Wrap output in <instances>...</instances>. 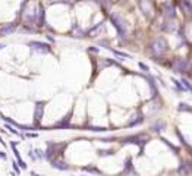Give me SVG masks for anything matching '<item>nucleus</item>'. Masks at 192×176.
Returning a JSON list of instances; mask_svg holds the SVG:
<instances>
[{
  "instance_id": "obj_1",
  "label": "nucleus",
  "mask_w": 192,
  "mask_h": 176,
  "mask_svg": "<svg viewBox=\"0 0 192 176\" xmlns=\"http://www.w3.org/2000/svg\"><path fill=\"white\" fill-rule=\"evenodd\" d=\"M29 47H31L34 52H38V53H47V52H50V46L41 43V41H31V43H29Z\"/></svg>"
},
{
  "instance_id": "obj_2",
  "label": "nucleus",
  "mask_w": 192,
  "mask_h": 176,
  "mask_svg": "<svg viewBox=\"0 0 192 176\" xmlns=\"http://www.w3.org/2000/svg\"><path fill=\"white\" fill-rule=\"evenodd\" d=\"M43 112H44V103L40 101L35 104V112H34V122H35V126L40 125V121L43 118Z\"/></svg>"
},
{
  "instance_id": "obj_3",
  "label": "nucleus",
  "mask_w": 192,
  "mask_h": 176,
  "mask_svg": "<svg viewBox=\"0 0 192 176\" xmlns=\"http://www.w3.org/2000/svg\"><path fill=\"white\" fill-rule=\"evenodd\" d=\"M16 31V24L11 22V24H5L2 28H0V35L2 37H6V35H11Z\"/></svg>"
},
{
  "instance_id": "obj_4",
  "label": "nucleus",
  "mask_w": 192,
  "mask_h": 176,
  "mask_svg": "<svg viewBox=\"0 0 192 176\" xmlns=\"http://www.w3.org/2000/svg\"><path fill=\"white\" fill-rule=\"evenodd\" d=\"M112 22L114 24V27L117 28V31L120 34L125 33V27H123V22H122V19L117 16V15H112Z\"/></svg>"
},
{
  "instance_id": "obj_5",
  "label": "nucleus",
  "mask_w": 192,
  "mask_h": 176,
  "mask_svg": "<svg viewBox=\"0 0 192 176\" xmlns=\"http://www.w3.org/2000/svg\"><path fill=\"white\" fill-rule=\"evenodd\" d=\"M53 166L57 167V169H68V166L65 163H62V162H53Z\"/></svg>"
},
{
  "instance_id": "obj_6",
  "label": "nucleus",
  "mask_w": 192,
  "mask_h": 176,
  "mask_svg": "<svg viewBox=\"0 0 192 176\" xmlns=\"http://www.w3.org/2000/svg\"><path fill=\"white\" fill-rule=\"evenodd\" d=\"M6 128H8V129H9V131L12 132V134H15V135H19V132L16 131V129H13V128H12L11 125H6Z\"/></svg>"
},
{
  "instance_id": "obj_7",
  "label": "nucleus",
  "mask_w": 192,
  "mask_h": 176,
  "mask_svg": "<svg viewBox=\"0 0 192 176\" xmlns=\"http://www.w3.org/2000/svg\"><path fill=\"white\" fill-rule=\"evenodd\" d=\"M13 170H15V172H16V175H18V173H19V165H18V163H16V162H13Z\"/></svg>"
},
{
  "instance_id": "obj_8",
  "label": "nucleus",
  "mask_w": 192,
  "mask_h": 176,
  "mask_svg": "<svg viewBox=\"0 0 192 176\" xmlns=\"http://www.w3.org/2000/svg\"><path fill=\"white\" fill-rule=\"evenodd\" d=\"M26 137H29V138H35V137H37V134H26Z\"/></svg>"
},
{
  "instance_id": "obj_9",
  "label": "nucleus",
  "mask_w": 192,
  "mask_h": 176,
  "mask_svg": "<svg viewBox=\"0 0 192 176\" xmlns=\"http://www.w3.org/2000/svg\"><path fill=\"white\" fill-rule=\"evenodd\" d=\"M0 159H3V160L6 159V154L3 153V151H0Z\"/></svg>"
},
{
  "instance_id": "obj_10",
  "label": "nucleus",
  "mask_w": 192,
  "mask_h": 176,
  "mask_svg": "<svg viewBox=\"0 0 192 176\" xmlns=\"http://www.w3.org/2000/svg\"><path fill=\"white\" fill-rule=\"evenodd\" d=\"M50 2L53 3V2H70V0H50Z\"/></svg>"
},
{
  "instance_id": "obj_11",
  "label": "nucleus",
  "mask_w": 192,
  "mask_h": 176,
  "mask_svg": "<svg viewBox=\"0 0 192 176\" xmlns=\"http://www.w3.org/2000/svg\"><path fill=\"white\" fill-rule=\"evenodd\" d=\"M31 176H41V175H37V173H34V172H33V173H31Z\"/></svg>"
},
{
  "instance_id": "obj_12",
  "label": "nucleus",
  "mask_w": 192,
  "mask_h": 176,
  "mask_svg": "<svg viewBox=\"0 0 192 176\" xmlns=\"http://www.w3.org/2000/svg\"><path fill=\"white\" fill-rule=\"evenodd\" d=\"M0 143H2V144H5V143H3V141H2V137H0Z\"/></svg>"
}]
</instances>
